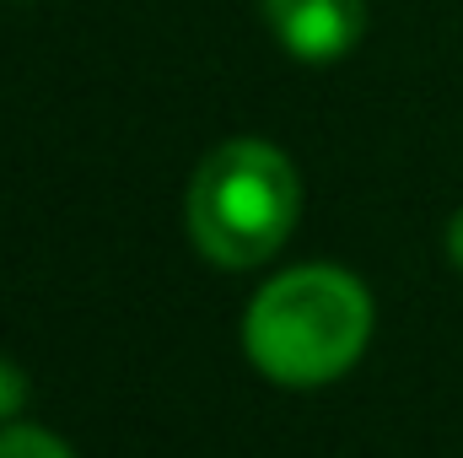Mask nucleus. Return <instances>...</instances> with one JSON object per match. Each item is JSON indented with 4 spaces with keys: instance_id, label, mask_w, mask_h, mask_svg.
<instances>
[{
    "instance_id": "obj_1",
    "label": "nucleus",
    "mask_w": 463,
    "mask_h": 458,
    "mask_svg": "<svg viewBox=\"0 0 463 458\" xmlns=\"http://www.w3.org/2000/svg\"><path fill=\"white\" fill-rule=\"evenodd\" d=\"M372 335V297L366 286L335 264H302L275 275L242 324L248 356L264 377L286 388H313L350 372Z\"/></svg>"
},
{
    "instance_id": "obj_2",
    "label": "nucleus",
    "mask_w": 463,
    "mask_h": 458,
    "mask_svg": "<svg viewBox=\"0 0 463 458\" xmlns=\"http://www.w3.org/2000/svg\"><path fill=\"white\" fill-rule=\"evenodd\" d=\"M302 189L286 151L269 140L216 146L189 184V237L211 264L248 270L264 264L297 227Z\"/></svg>"
},
{
    "instance_id": "obj_6",
    "label": "nucleus",
    "mask_w": 463,
    "mask_h": 458,
    "mask_svg": "<svg viewBox=\"0 0 463 458\" xmlns=\"http://www.w3.org/2000/svg\"><path fill=\"white\" fill-rule=\"evenodd\" d=\"M448 253H453V264L463 270V211L453 216V227H448Z\"/></svg>"
},
{
    "instance_id": "obj_5",
    "label": "nucleus",
    "mask_w": 463,
    "mask_h": 458,
    "mask_svg": "<svg viewBox=\"0 0 463 458\" xmlns=\"http://www.w3.org/2000/svg\"><path fill=\"white\" fill-rule=\"evenodd\" d=\"M22 394H27V383H22V372L0 361V421H5V415H11V410L22 405Z\"/></svg>"
},
{
    "instance_id": "obj_4",
    "label": "nucleus",
    "mask_w": 463,
    "mask_h": 458,
    "mask_svg": "<svg viewBox=\"0 0 463 458\" xmlns=\"http://www.w3.org/2000/svg\"><path fill=\"white\" fill-rule=\"evenodd\" d=\"M0 458H76L60 437L38 432V426H5L0 432Z\"/></svg>"
},
{
    "instance_id": "obj_3",
    "label": "nucleus",
    "mask_w": 463,
    "mask_h": 458,
    "mask_svg": "<svg viewBox=\"0 0 463 458\" xmlns=\"http://www.w3.org/2000/svg\"><path fill=\"white\" fill-rule=\"evenodd\" d=\"M264 16L297 60L329 65L355 49L366 27V0H264Z\"/></svg>"
}]
</instances>
